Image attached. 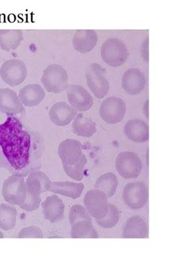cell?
I'll return each mask as SVG.
<instances>
[{
    "mask_svg": "<svg viewBox=\"0 0 175 262\" xmlns=\"http://www.w3.org/2000/svg\"><path fill=\"white\" fill-rule=\"evenodd\" d=\"M0 146L10 164L19 170L29 163L31 137L14 117L0 123Z\"/></svg>",
    "mask_w": 175,
    "mask_h": 262,
    "instance_id": "1",
    "label": "cell"
},
{
    "mask_svg": "<svg viewBox=\"0 0 175 262\" xmlns=\"http://www.w3.org/2000/svg\"><path fill=\"white\" fill-rule=\"evenodd\" d=\"M58 153L65 173L72 179L77 181L82 180L88 159L82 152L80 141L74 139L65 140L60 143Z\"/></svg>",
    "mask_w": 175,
    "mask_h": 262,
    "instance_id": "2",
    "label": "cell"
},
{
    "mask_svg": "<svg viewBox=\"0 0 175 262\" xmlns=\"http://www.w3.org/2000/svg\"><path fill=\"white\" fill-rule=\"evenodd\" d=\"M49 178L42 171H35L28 176L26 183L27 187V196L23 204L20 208L25 211L31 212L39 208L41 203L40 195L48 191L49 185Z\"/></svg>",
    "mask_w": 175,
    "mask_h": 262,
    "instance_id": "3",
    "label": "cell"
},
{
    "mask_svg": "<svg viewBox=\"0 0 175 262\" xmlns=\"http://www.w3.org/2000/svg\"><path fill=\"white\" fill-rule=\"evenodd\" d=\"M101 58L106 64L118 68L126 62L128 51L126 45L116 38L106 39L101 47Z\"/></svg>",
    "mask_w": 175,
    "mask_h": 262,
    "instance_id": "4",
    "label": "cell"
},
{
    "mask_svg": "<svg viewBox=\"0 0 175 262\" xmlns=\"http://www.w3.org/2000/svg\"><path fill=\"white\" fill-rule=\"evenodd\" d=\"M41 81L48 93H61L68 86V73L61 65L51 64L43 71Z\"/></svg>",
    "mask_w": 175,
    "mask_h": 262,
    "instance_id": "5",
    "label": "cell"
},
{
    "mask_svg": "<svg viewBox=\"0 0 175 262\" xmlns=\"http://www.w3.org/2000/svg\"><path fill=\"white\" fill-rule=\"evenodd\" d=\"M3 196L7 203L11 205L23 204L27 196L26 181L23 177L11 175L3 183Z\"/></svg>",
    "mask_w": 175,
    "mask_h": 262,
    "instance_id": "6",
    "label": "cell"
},
{
    "mask_svg": "<svg viewBox=\"0 0 175 262\" xmlns=\"http://www.w3.org/2000/svg\"><path fill=\"white\" fill-rule=\"evenodd\" d=\"M116 168L118 173L124 179H135L142 171V161L136 154L123 151L118 154L116 160Z\"/></svg>",
    "mask_w": 175,
    "mask_h": 262,
    "instance_id": "7",
    "label": "cell"
},
{
    "mask_svg": "<svg viewBox=\"0 0 175 262\" xmlns=\"http://www.w3.org/2000/svg\"><path fill=\"white\" fill-rule=\"evenodd\" d=\"M2 79L11 86H17L26 81L28 76L26 65L19 59H10L2 65Z\"/></svg>",
    "mask_w": 175,
    "mask_h": 262,
    "instance_id": "8",
    "label": "cell"
},
{
    "mask_svg": "<svg viewBox=\"0 0 175 262\" xmlns=\"http://www.w3.org/2000/svg\"><path fill=\"white\" fill-rule=\"evenodd\" d=\"M122 196L125 204L131 209L142 208L149 200L147 187L141 182L130 183L126 185L123 190Z\"/></svg>",
    "mask_w": 175,
    "mask_h": 262,
    "instance_id": "9",
    "label": "cell"
},
{
    "mask_svg": "<svg viewBox=\"0 0 175 262\" xmlns=\"http://www.w3.org/2000/svg\"><path fill=\"white\" fill-rule=\"evenodd\" d=\"M86 83L90 90L98 99L106 96L110 85L105 78L102 68L98 64H92L86 69Z\"/></svg>",
    "mask_w": 175,
    "mask_h": 262,
    "instance_id": "10",
    "label": "cell"
},
{
    "mask_svg": "<svg viewBox=\"0 0 175 262\" xmlns=\"http://www.w3.org/2000/svg\"><path fill=\"white\" fill-rule=\"evenodd\" d=\"M84 203L89 214L96 220L104 218L107 213L109 208L108 198L101 190H91L86 192Z\"/></svg>",
    "mask_w": 175,
    "mask_h": 262,
    "instance_id": "11",
    "label": "cell"
},
{
    "mask_svg": "<svg viewBox=\"0 0 175 262\" xmlns=\"http://www.w3.org/2000/svg\"><path fill=\"white\" fill-rule=\"evenodd\" d=\"M125 103L121 98L110 97L101 105L99 114L101 119L110 124H116L122 121L126 114Z\"/></svg>",
    "mask_w": 175,
    "mask_h": 262,
    "instance_id": "12",
    "label": "cell"
},
{
    "mask_svg": "<svg viewBox=\"0 0 175 262\" xmlns=\"http://www.w3.org/2000/svg\"><path fill=\"white\" fill-rule=\"evenodd\" d=\"M67 94L72 107L76 111L86 112L93 106V97L84 86L77 84L68 85Z\"/></svg>",
    "mask_w": 175,
    "mask_h": 262,
    "instance_id": "13",
    "label": "cell"
},
{
    "mask_svg": "<svg viewBox=\"0 0 175 262\" xmlns=\"http://www.w3.org/2000/svg\"><path fill=\"white\" fill-rule=\"evenodd\" d=\"M45 218L51 223H59L64 218V204L57 195L48 196L41 203Z\"/></svg>",
    "mask_w": 175,
    "mask_h": 262,
    "instance_id": "14",
    "label": "cell"
},
{
    "mask_svg": "<svg viewBox=\"0 0 175 262\" xmlns=\"http://www.w3.org/2000/svg\"><path fill=\"white\" fill-rule=\"evenodd\" d=\"M76 115L77 111L64 101L55 103L49 112L50 119L58 126H68Z\"/></svg>",
    "mask_w": 175,
    "mask_h": 262,
    "instance_id": "15",
    "label": "cell"
},
{
    "mask_svg": "<svg viewBox=\"0 0 175 262\" xmlns=\"http://www.w3.org/2000/svg\"><path fill=\"white\" fill-rule=\"evenodd\" d=\"M146 81L144 76L138 70L132 68L125 72L122 77L123 90L130 96H136L144 90Z\"/></svg>",
    "mask_w": 175,
    "mask_h": 262,
    "instance_id": "16",
    "label": "cell"
},
{
    "mask_svg": "<svg viewBox=\"0 0 175 262\" xmlns=\"http://www.w3.org/2000/svg\"><path fill=\"white\" fill-rule=\"evenodd\" d=\"M24 110L19 96L8 88L0 89V113L7 115H17Z\"/></svg>",
    "mask_w": 175,
    "mask_h": 262,
    "instance_id": "17",
    "label": "cell"
},
{
    "mask_svg": "<svg viewBox=\"0 0 175 262\" xmlns=\"http://www.w3.org/2000/svg\"><path fill=\"white\" fill-rule=\"evenodd\" d=\"M123 132L128 139L135 143H144L149 138V126L141 120H130L125 125Z\"/></svg>",
    "mask_w": 175,
    "mask_h": 262,
    "instance_id": "18",
    "label": "cell"
},
{
    "mask_svg": "<svg viewBox=\"0 0 175 262\" xmlns=\"http://www.w3.org/2000/svg\"><path fill=\"white\" fill-rule=\"evenodd\" d=\"M98 41L97 33L93 30H79L75 33L73 45L76 51L89 53L94 49Z\"/></svg>",
    "mask_w": 175,
    "mask_h": 262,
    "instance_id": "19",
    "label": "cell"
},
{
    "mask_svg": "<svg viewBox=\"0 0 175 262\" xmlns=\"http://www.w3.org/2000/svg\"><path fill=\"white\" fill-rule=\"evenodd\" d=\"M19 98L26 107L38 106L46 97L45 90L39 84L32 83L25 86L19 90Z\"/></svg>",
    "mask_w": 175,
    "mask_h": 262,
    "instance_id": "20",
    "label": "cell"
},
{
    "mask_svg": "<svg viewBox=\"0 0 175 262\" xmlns=\"http://www.w3.org/2000/svg\"><path fill=\"white\" fill-rule=\"evenodd\" d=\"M84 189V185L83 183H76L68 181H51L48 187V191L72 199L79 198Z\"/></svg>",
    "mask_w": 175,
    "mask_h": 262,
    "instance_id": "21",
    "label": "cell"
},
{
    "mask_svg": "<svg viewBox=\"0 0 175 262\" xmlns=\"http://www.w3.org/2000/svg\"><path fill=\"white\" fill-rule=\"evenodd\" d=\"M123 238H145L148 236V228L142 218L138 216H132L123 227Z\"/></svg>",
    "mask_w": 175,
    "mask_h": 262,
    "instance_id": "22",
    "label": "cell"
},
{
    "mask_svg": "<svg viewBox=\"0 0 175 262\" xmlns=\"http://www.w3.org/2000/svg\"><path fill=\"white\" fill-rule=\"evenodd\" d=\"M72 127L74 134L83 138H91L97 132L96 123L84 114L76 115Z\"/></svg>",
    "mask_w": 175,
    "mask_h": 262,
    "instance_id": "23",
    "label": "cell"
},
{
    "mask_svg": "<svg viewBox=\"0 0 175 262\" xmlns=\"http://www.w3.org/2000/svg\"><path fill=\"white\" fill-rule=\"evenodd\" d=\"M23 39L21 30H0V48L3 51L16 50Z\"/></svg>",
    "mask_w": 175,
    "mask_h": 262,
    "instance_id": "24",
    "label": "cell"
},
{
    "mask_svg": "<svg viewBox=\"0 0 175 262\" xmlns=\"http://www.w3.org/2000/svg\"><path fill=\"white\" fill-rule=\"evenodd\" d=\"M118 186V180L114 173L109 172L101 175L95 183L96 189L104 192L108 198H111L116 193Z\"/></svg>",
    "mask_w": 175,
    "mask_h": 262,
    "instance_id": "25",
    "label": "cell"
},
{
    "mask_svg": "<svg viewBox=\"0 0 175 262\" xmlns=\"http://www.w3.org/2000/svg\"><path fill=\"white\" fill-rule=\"evenodd\" d=\"M17 211L14 207L8 204L0 205V228L10 230L16 225Z\"/></svg>",
    "mask_w": 175,
    "mask_h": 262,
    "instance_id": "26",
    "label": "cell"
},
{
    "mask_svg": "<svg viewBox=\"0 0 175 262\" xmlns=\"http://www.w3.org/2000/svg\"><path fill=\"white\" fill-rule=\"evenodd\" d=\"M71 237L76 238H98V232L91 222L78 221L72 225Z\"/></svg>",
    "mask_w": 175,
    "mask_h": 262,
    "instance_id": "27",
    "label": "cell"
},
{
    "mask_svg": "<svg viewBox=\"0 0 175 262\" xmlns=\"http://www.w3.org/2000/svg\"><path fill=\"white\" fill-rule=\"evenodd\" d=\"M119 212L115 205L109 204V208L104 218L96 220L100 226L104 228H113L119 222Z\"/></svg>",
    "mask_w": 175,
    "mask_h": 262,
    "instance_id": "28",
    "label": "cell"
},
{
    "mask_svg": "<svg viewBox=\"0 0 175 262\" xmlns=\"http://www.w3.org/2000/svg\"><path fill=\"white\" fill-rule=\"evenodd\" d=\"M69 221L72 226L78 221H88L92 223V218L84 207L80 205H74L70 210Z\"/></svg>",
    "mask_w": 175,
    "mask_h": 262,
    "instance_id": "29",
    "label": "cell"
},
{
    "mask_svg": "<svg viewBox=\"0 0 175 262\" xmlns=\"http://www.w3.org/2000/svg\"><path fill=\"white\" fill-rule=\"evenodd\" d=\"M19 238H43L41 230L36 226H30L20 230Z\"/></svg>",
    "mask_w": 175,
    "mask_h": 262,
    "instance_id": "30",
    "label": "cell"
},
{
    "mask_svg": "<svg viewBox=\"0 0 175 262\" xmlns=\"http://www.w3.org/2000/svg\"><path fill=\"white\" fill-rule=\"evenodd\" d=\"M3 237H4V236H3V233L0 231V238H3Z\"/></svg>",
    "mask_w": 175,
    "mask_h": 262,
    "instance_id": "31",
    "label": "cell"
},
{
    "mask_svg": "<svg viewBox=\"0 0 175 262\" xmlns=\"http://www.w3.org/2000/svg\"><path fill=\"white\" fill-rule=\"evenodd\" d=\"M0 158H1V157H0Z\"/></svg>",
    "mask_w": 175,
    "mask_h": 262,
    "instance_id": "32",
    "label": "cell"
}]
</instances>
